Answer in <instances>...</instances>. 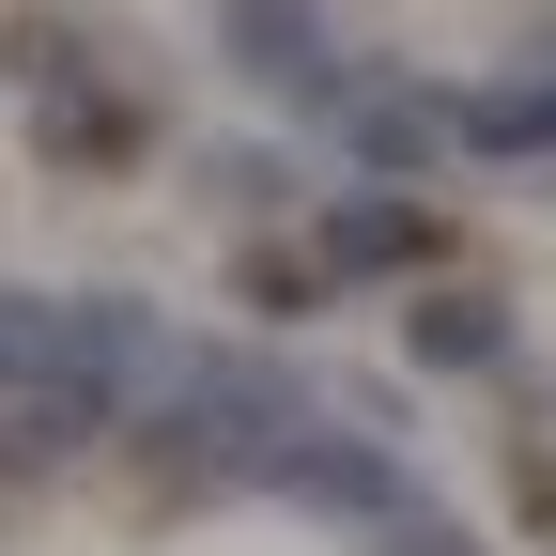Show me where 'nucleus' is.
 I'll use <instances>...</instances> for the list:
<instances>
[{
	"mask_svg": "<svg viewBox=\"0 0 556 556\" xmlns=\"http://www.w3.org/2000/svg\"><path fill=\"white\" fill-rule=\"evenodd\" d=\"M31 155H47V170H139L155 124H139V93H93V78H78V93L31 109Z\"/></svg>",
	"mask_w": 556,
	"mask_h": 556,
	"instance_id": "f03ea898",
	"label": "nucleus"
},
{
	"mask_svg": "<svg viewBox=\"0 0 556 556\" xmlns=\"http://www.w3.org/2000/svg\"><path fill=\"white\" fill-rule=\"evenodd\" d=\"M433 248H448V217H433V201H402V186H387V201H325V232H309V263H325V278L433 263Z\"/></svg>",
	"mask_w": 556,
	"mask_h": 556,
	"instance_id": "f257e3e1",
	"label": "nucleus"
},
{
	"mask_svg": "<svg viewBox=\"0 0 556 556\" xmlns=\"http://www.w3.org/2000/svg\"><path fill=\"white\" fill-rule=\"evenodd\" d=\"M309 294H325V263H294V248H248V309H263V325H294Z\"/></svg>",
	"mask_w": 556,
	"mask_h": 556,
	"instance_id": "39448f33",
	"label": "nucleus"
},
{
	"mask_svg": "<svg viewBox=\"0 0 556 556\" xmlns=\"http://www.w3.org/2000/svg\"><path fill=\"white\" fill-rule=\"evenodd\" d=\"M232 62H248V78L263 93H340V62H325V16H309V0H232Z\"/></svg>",
	"mask_w": 556,
	"mask_h": 556,
	"instance_id": "7ed1b4c3",
	"label": "nucleus"
},
{
	"mask_svg": "<svg viewBox=\"0 0 556 556\" xmlns=\"http://www.w3.org/2000/svg\"><path fill=\"white\" fill-rule=\"evenodd\" d=\"M417 371H495L510 356V325H495V294H448V278H433V294H417Z\"/></svg>",
	"mask_w": 556,
	"mask_h": 556,
	"instance_id": "20e7f679",
	"label": "nucleus"
}]
</instances>
